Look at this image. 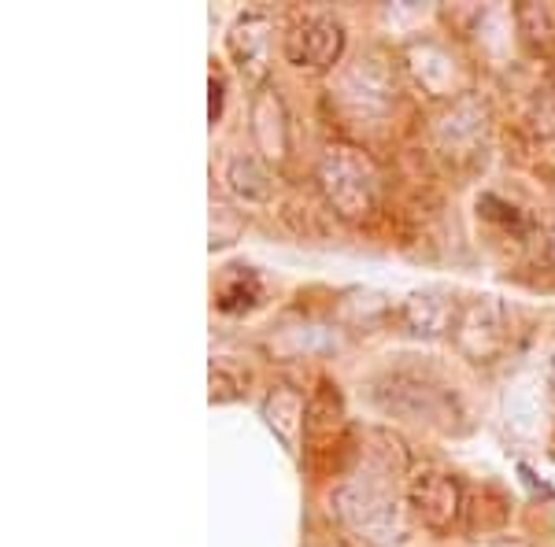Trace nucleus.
<instances>
[{"label":"nucleus","mask_w":555,"mask_h":547,"mask_svg":"<svg viewBox=\"0 0 555 547\" xmlns=\"http://www.w3.org/2000/svg\"><path fill=\"white\" fill-rule=\"evenodd\" d=\"M507 515H512V507L496 489H478L474 496L463 499V518H467L470 533H478V529L481 533H496L507 522Z\"/></svg>","instance_id":"obj_17"},{"label":"nucleus","mask_w":555,"mask_h":547,"mask_svg":"<svg viewBox=\"0 0 555 547\" xmlns=\"http://www.w3.org/2000/svg\"><path fill=\"white\" fill-rule=\"evenodd\" d=\"M541 240H544V259H548V263L555 266V208L548 211V219H544Z\"/></svg>","instance_id":"obj_22"},{"label":"nucleus","mask_w":555,"mask_h":547,"mask_svg":"<svg viewBox=\"0 0 555 547\" xmlns=\"http://www.w3.org/2000/svg\"><path fill=\"white\" fill-rule=\"evenodd\" d=\"M241 389H245V381L237 378V374H230L227 366H215L211 363V403H230L241 396Z\"/></svg>","instance_id":"obj_21"},{"label":"nucleus","mask_w":555,"mask_h":547,"mask_svg":"<svg viewBox=\"0 0 555 547\" xmlns=\"http://www.w3.org/2000/svg\"><path fill=\"white\" fill-rule=\"evenodd\" d=\"M282 52L293 67L311 70V75H326L345 52V26L334 15H308V19L289 26Z\"/></svg>","instance_id":"obj_9"},{"label":"nucleus","mask_w":555,"mask_h":547,"mask_svg":"<svg viewBox=\"0 0 555 547\" xmlns=\"http://www.w3.org/2000/svg\"><path fill=\"white\" fill-rule=\"evenodd\" d=\"M256 296H259V282H256V274H237L234 282H227L219 289V308L222 311H241V308H253L256 303Z\"/></svg>","instance_id":"obj_20"},{"label":"nucleus","mask_w":555,"mask_h":547,"mask_svg":"<svg viewBox=\"0 0 555 547\" xmlns=\"http://www.w3.org/2000/svg\"><path fill=\"white\" fill-rule=\"evenodd\" d=\"M526 130H530L537 141L555 138V78H544V82L533 89L530 104H526Z\"/></svg>","instance_id":"obj_18"},{"label":"nucleus","mask_w":555,"mask_h":547,"mask_svg":"<svg viewBox=\"0 0 555 547\" xmlns=\"http://www.w3.org/2000/svg\"><path fill=\"white\" fill-rule=\"evenodd\" d=\"M460 303L449 289H418L411 292L400 308V322L408 326V334L423 337V340H437V337H452L455 315H460Z\"/></svg>","instance_id":"obj_12"},{"label":"nucleus","mask_w":555,"mask_h":547,"mask_svg":"<svg viewBox=\"0 0 555 547\" xmlns=\"http://www.w3.org/2000/svg\"><path fill=\"white\" fill-rule=\"evenodd\" d=\"M463 484L452 470L423 466L408 478V507L415 522L434 536H449L452 525L463 518Z\"/></svg>","instance_id":"obj_7"},{"label":"nucleus","mask_w":555,"mask_h":547,"mask_svg":"<svg viewBox=\"0 0 555 547\" xmlns=\"http://www.w3.org/2000/svg\"><path fill=\"white\" fill-rule=\"evenodd\" d=\"M515 26L522 34L526 49L537 52V56H555V4L522 0L515 8Z\"/></svg>","instance_id":"obj_16"},{"label":"nucleus","mask_w":555,"mask_h":547,"mask_svg":"<svg viewBox=\"0 0 555 547\" xmlns=\"http://www.w3.org/2000/svg\"><path fill=\"white\" fill-rule=\"evenodd\" d=\"M248 130H253V145L259 152L267 167H282L289 159L293 148V127H289V112H285L282 93L267 82L253 93L248 104Z\"/></svg>","instance_id":"obj_11"},{"label":"nucleus","mask_w":555,"mask_h":547,"mask_svg":"<svg viewBox=\"0 0 555 547\" xmlns=\"http://www.w3.org/2000/svg\"><path fill=\"white\" fill-rule=\"evenodd\" d=\"M507 340H512V315H507L500 296H470L460 303V315L452 326L455 352L470 363H496L504 355Z\"/></svg>","instance_id":"obj_5"},{"label":"nucleus","mask_w":555,"mask_h":547,"mask_svg":"<svg viewBox=\"0 0 555 547\" xmlns=\"http://www.w3.org/2000/svg\"><path fill=\"white\" fill-rule=\"evenodd\" d=\"M227 185L237 200L245 204H267L274 196V174L253 152H237L227 164Z\"/></svg>","instance_id":"obj_15"},{"label":"nucleus","mask_w":555,"mask_h":547,"mask_svg":"<svg viewBox=\"0 0 555 547\" xmlns=\"http://www.w3.org/2000/svg\"><path fill=\"white\" fill-rule=\"evenodd\" d=\"M337 96L356 119H385L397 104V70L382 52H360L352 64L345 67Z\"/></svg>","instance_id":"obj_6"},{"label":"nucleus","mask_w":555,"mask_h":547,"mask_svg":"<svg viewBox=\"0 0 555 547\" xmlns=\"http://www.w3.org/2000/svg\"><path fill=\"white\" fill-rule=\"evenodd\" d=\"M400 473H404V452L389 433H382V447H363V470L337 484L334 515L366 544L389 547L404 541L408 518L397 496Z\"/></svg>","instance_id":"obj_1"},{"label":"nucleus","mask_w":555,"mask_h":547,"mask_svg":"<svg viewBox=\"0 0 555 547\" xmlns=\"http://www.w3.org/2000/svg\"><path fill=\"white\" fill-rule=\"evenodd\" d=\"M504 418L515 437H533L541 429V403L530 389H512L504 400Z\"/></svg>","instance_id":"obj_19"},{"label":"nucleus","mask_w":555,"mask_h":547,"mask_svg":"<svg viewBox=\"0 0 555 547\" xmlns=\"http://www.w3.org/2000/svg\"><path fill=\"white\" fill-rule=\"evenodd\" d=\"M544 378H548V385L555 389V352H552V359H548V370H544Z\"/></svg>","instance_id":"obj_25"},{"label":"nucleus","mask_w":555,"mask_h":547,"mask_svg":"<svg viewBox=\"0 0 555 547\" xmlns=\"http://www.w3.org/2000/svg\"><path fill=\"white\" fill-rule=\"evenodd\" d=\"M208 89H211V107H208V119L211 122H219V115H222V82L219 78H208Z\"/></svg>","instance_id":"obj_23"},{"label":"nucleus","mask_w":555,"mask_h":547,"mask_svg":"<svg viewBox=\"0 0 555 547\" xmlns=\"http://www.w3.org/2000/svg\"><path fill=\"white\" fill-rule=\"evenodd\" d=\"M374 403L385 411V415L397 418H411V421H441L449 418V392L441 385L418 378V374H385V378L374 381Z\"/></svg>","instance_id":"obj_8"},{"label":"nucleus","mask_w":555,"mask_h":547,"mask_svg":"<svg viewBox=\"0 0 555 547\" xmlns=\"http://www.w3.org/2000/svg\"><path fill=\"white\" fill-rule=\"evenodd\" d=\"M341 429H345V407L337 396L334 385H319V392L308 400V418H304V441L308 452L319 455L326 447L341 444Z\"/></svg>","instance_id":"obj_13"},{"label":"nucleus","mask_w":555,"mask_h":547,"mask_svg":"<svg viewBox=\"0 0 555 547\" xmlns=\"http://www.w3.org/2000/svg\"><path fill=\"white\" fill-rule=\"evenodd\" d=\"M481 547H530V544H526V541H489Z\"/></svg>","instance_id":"obj_24"},{"label":"nucleus","mask_w":555,"mask_h":547,"mask_svg":"<svg viewBox=\"0 0 555 547\" xmlns=\"http://www.w3.org/2000/svg\"><path fill=\"white\" fill-rule=\"evenodd\" d=\"M404 70L415 82L418 93H426L429 101H463L474 93V70L452 44L441 38H411L404 44Z\"/></svg>","instance_id":"obj_4"},{"label":"nucleus","mask_w":555,"mask_h":547,"mask_svg":"<svg viewBox=\"0 0 555 547\" xmlns=\"http://www.w3.org/2000/svg\"><path fill=\"white\" fill-rule=\"evenodd\" d=\"M319 190L337 219L363 226L382 211V170L352 141H330L319 156Z\"/></svg>","instance_id":"obj_2"},{"label":"nucleus","mask_w":555,"mask_h":547,"mask_svg":"<svg viewBox=\"0 0 555 547\" xmlns=\"http://www.w3.org/2000/svg\"><path fill=\"white\" fill-rule=\"evenodd\" d=\"M304 418H308V403H304V396L297 389H289V385H274V389L267 392L263 421L278 441H282V447H289V452H297V444L304 437Z\"/></svg>","instance_id":"obj_14"},{"label":"nucleus","mask_w":555,"mask_h":547,"mask_svg":"<svg viewBox=\"0 0 555 547\" xmlns=\"http://www.w3.org/2000/svg\"><path fill=\"white\" fill-rule=\"evenodd\" d=\"M489 104L481 93H467L463 101H455L437 115L434 122V148L452 170L470 174L486 164L489 156Z\"/></svg>","instance_id":"obj_3"},{"label":"nucleus","mask_w":555,"mask_h":547,"mask_svg":"<svg viewBox=\"0 0 555 547\" xmlns=\"http://www.w3.org/2000/svg\"><path fill=\"white\" fill-rule=\"evenodd\" d=\"M227 52L234 60L237 75L248 86H267L271 78V52H274V19L263 12L237 15L227 34Z\"/></svg>","instance_id":"obj_10"}]
</instances>
